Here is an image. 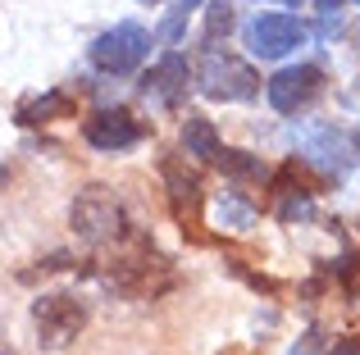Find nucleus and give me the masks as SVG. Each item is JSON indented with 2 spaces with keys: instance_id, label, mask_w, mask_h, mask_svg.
I'll use <instances>...</instances> for the list:
<instances>
[{
  "instance_id": "1",
  "label": "nucleus",
  "mask_w": 360,
  "mask_h": 355,
  "mask_svg": "<svg viewBox=\"0 0 360 355\" xmlns=\"http://www.w3.org/2000/svg\"><path fill=\"white\" fill-rule=\"evenodd\" d=\"M196 82L210 100H251L260 91V78L246 60H238L233 51H219V46H205L201 69H196Z\"/></svg>"
},
{
  "instance_id": "2",
  "label": "nucleus",
  "mask_w": 360,
  "mask_h": 355,
  "mask_svg": "<svg viewBox=\"0 0 360 355\" xmlns=\"http://www.w3.org/2000/svg\"><path fill=\"white\" fill-rule=\"evenodd\" d=\"M69 219H73V228H78V237L91 241V246H105V241L123 237V205H119V196L101 182L82 187L73 210H69Z\"/></svg>"
},
{
  "instance_id": "3",
  "label": "nucleus",
  "mask_w": 360,
  "mask_h": 355,
  "mask_svg": "<svg viewBox=\"0 0 360 355\" xmlns=\"http://www.w3.org/2000/svg\"><path fill=\"white\" fill-rule=\"evenodd\" d=\"M150 55V32L141 23H119V27H110V32H101L96 41H91V51H87V60L96 64L101 73H132L141 60Z\"/></svg>"
},
{
  "instance_id": "4",
  "label": "nucleus",
  "mask_w": 360,
  "mask_h": 355,
  "mask_svg": "<svg viewBox=\"0 0 360 355\" xmlns=\"http://www.w3.org/2000/svg\"><path fill=\"white\" fill-rule=\"evenodd\" d=\"M32 323H37V342L41 347H69L73 337L82 333V323H87V310H82L78 296H37L32 301Z\"/></svg>"
},
{
  "instance_id": "5",
  "label": "nucleus",
  "mask_w": 360,
  "mask_h": 355,
  "mask_svg": "<svg viewBox=\"0 0 360 355\" xmlns=\"http://www.w3.org/2000/svg\"><path fill=\"white\" fill-rule=\"evenodd\" d=\"M242 32H246V51L260 55V60H283L306 41V27L292 14H255Z\"/></svg>"
},
{
  "instance_id": "6",
  "label": "nucleus",
  "mask_w": 360,
  "mask_h": 355,
  "mask_svg": "<svg viewBox=\"0 0 360 355\" xmlns=\"http://www.w3.org/2000/svg\"><path fill=\"white\" fill-rule=\"evenodd\" d=\"M264 91H269V105L278 109V114H297V109H306L310 100L324 91V69H319V64H292V69H278Z\"/></svg>"
},
{
  "instance_id": "7",
  "label": "nucleus",
  "mask_w": 360,
  "mask_h": 355,
  "mask_svg": "<svg viewBox=\"0 0 360 355\" xmlns=\"http://www.w3.org/2000/svg\"><path fill=\"white\" fill-rule=\"evenodd\" d=\"M82 137H87L91 151H128V146L141 142V123L128 114V109H96V114L82 119Z\"/></svg>"
},
{
  "instance_id": "8",
  "label": "nucleus",
  "mask_w": 360,
  "mask_h": 355,
  "mask_svg": "<svg viewBox=\"0 0 360 355\" xmlns=\"http://www.w3.org/2000/svg\"><path fill=\"white\" fill-rule=\"evenodd\" d=\"M187 78H192L187 60L178 51H169L165 60L141 78V96H146L150 105H160V109H178V105H183V96H187Z\"/></svg>"
},
{
  "instance_id": "9",
  "label": "nucleus",
  "mask_w": 360,
  "mask_h": 355,
  "mask_svg": "<svg viewBox=\"0 0 360 355\" xmlns=\"http://www.w3.org/2000/svg\"><path fill=\"white\" fill-rule=\"evenodd\" d=\"M160 178H165V187H169V201H174L178 223H192V228H196V214H201V205H205L201 178L187 169L183 160H165V164H160Z\"/></svg>"
},
{
  "instance_id": "10",
  "label": "nucleus",
  "mask_w": 360,
  "mask_h": 355,
  "mask_svg": "<svg viewBox=\"0 0 360 355\" xmlns=\"http://www.w3.org/2000/svg\"><path fill=\"white\" fill-rule=\"evenodd\" d=\"M73 114H78L73 96H64V91H46V96L27 100V105L18 109V123H55V119H73Z\"/></svg>"
},
{
  "instance_id": "11",
  "label": "nucleus",
  "mask_w": 360,
  "mask_h": 355,
  "mask_svg": "<svg viewBox=\"0 0 360 355\" xmlns=\"http://www.w3.org/2000/svg\"><path fill=\"white\" fill-rule=\"evenodd\" d=\"M183 146H187V155H196V160H214V155L224 151L214 123H210V119H201V114H187L183 119Z\"/></svg>"
},
{
  "instance_id": "12",
  "label": "nucleus",
  "mask_w": 360,
  "mask_h": 355,
  "mask_svg": "<svg viewBox=\"0 0 360 355\" xmlns=\"http://www.w3.org/2000/svg\"><path fill=\"white\" fill-rule=\"evenodd\" d=\"M214 164H219L229 178H238V182H260V178H264L260 155H246V151H219Z\"/></svg>"
},
{
  "instance_id": "13",
  "label": "nucleus",
  "mask_w": 360,
  "mask_h": 355,
  "mask_svg": "<svg viewBox=\"0 0 360 355\" xmlns=\"http://www.w3.org/2000/svg\"><path fill=\"white\" fill-rule=\"evenodd\" d=\"M214 210H219V223H224V228H233V232H246V228L255 223V205L242 201L238 192H224Z\"/></svg>"
},
{
  "instance_id": "14",
  "label": "nucleus",
  "mask_w": 360,
  "mask_h": 355,
  "mask_svg": "<svg viewBox=\"0 0 360 355\" xmlns=\"http://www.w3.org/2000/svg\"><path fill=\"white\" fill-rule=\"evenodd\" d=\"M278 219L283 223H297V219H310V214H315V205H310V192H292V187H278Z\"/></svg>"
},
{
  "instance_id": "15",
  "label": "nucleus",
  "mask_w": 360,
  "mask_h": 355,
  "mask_svg": "<svg viewBox=\"0 0 360 355\" xmlns=\"http://www.w3.org/2000/svg\"><path fill=\"white\" fill-rule=\"evenodd\" d=\"M233 32V5L229 0H210L205 5V41H219Z\"/></svg>"
},
{
  "instance_id": "16",
  "label": "nucleus",
  "mask_w": 360,
  "mask_h": 355,
  "mask_svg": "<svg viewBox=\"0 0 360 355\" xmlns=\"http://www.w3.org/2000/svg\"><path fill=\"white\" fill-rule=\"evenodd\" d=\"M183 27H187V9L174 5V14L160 23V41H178V36H183Z\"/></svg>"
},
{
  "instance_id": "17",
  "label": "nucleus",
  "mask_w": 360,
  "mask_h": 355,
  "mask_svg": "<svg viewBox=\"0 0 360 355\" xmlns=\"http://www.w3.org/2000/svg\"><path fill=\"white\" fill-rule=\"evenodd\" d=\"M328 355H360V337H338L328 347Z\"/></svg>"
},
{
  "instance_id": "18",
  "label": "nucleus",
  "mask_w": 360,
  "mask_h": 355,
  "mask_svg": "<svg viewBox=\"0 0 360 355\" xmlns=\"http://www.w3.org/2000/svg\"><path fill=\"white\" fill-rule=\"evenodd\" d=\"M315 5L324 9V14H333V9H338V5H347V0H315Z\"/></svg>"
},
{
  "instance_id": "19",
  "label": "nucleus",
  "mask_w": 360,
  "mask_h": 355,
  "mask_svg": "<svg viewBox=\"0 0 360 355\" xmlns=\"http://www.w3.org/2000/svg\"><path fill=\"white\" fill-rule=\"evenodd\" d=\"M178 5H183V9H187V14H192V9H201V5H205V0H178Z\"/></svg>"
},
{
  "instance_id": "20",
  "label": "nucleus",
  "mask_w": 360,
  "mask_h": 355,
  "mask_svg": "<svg viewBox=\"0 0 360 355\" xmlns=\"http://www.w3.org/2000/svg\"><path fill=\"white\" fill-rule=\"evenodd\" d=\"M278 5H292V9H297V5H301V0H278Z\"/></svg>"
},
{
  "instance_id": "21",
  "label": "nucleus",
  "mask_w": 360,
  "mask_h": 355,
  "mask_svg": "<svg viewBox=\"0 0 360 355\" xmlns=\"http://www.w3.org/2000/svg\"><path fill=\"white\" fill-rule=\"evenodd\" d=\"M352 142H356V151H360V128H356V137H352Z\"/></svg>"
},
{
  "instance_id": "22",
  "label": "nucleus",
  "mask_w": 360,
  "mask_h": 355,
  "mask_svg": "<svg viewBox=\"0 0 360 355\" xmlns=\"http://www.w3.org/2000/svg\"><path fill=\"white\" fill-rule=\"evenodd\" d=\"M0 182H5V169H0Z\"/></svg>"
},
{
  "instance_id": "23",
  "label": "nucleus",
  "mask_w": 360,
  "mask_h": 355,
  "mask_svg": "<svg viewBox=\"0 0 360 355\" xmlns=\"http://www.w3.org/2000/svg\"><path fill=\"white\" fill-rule=\"evenodd\" d=\"M352 5H360V0H352Z\"/></svg>"
}]
</instances>
